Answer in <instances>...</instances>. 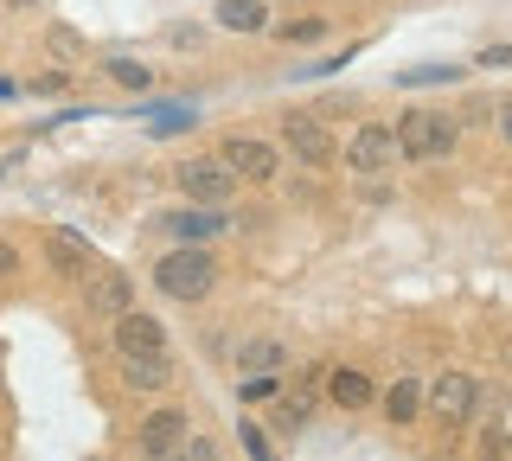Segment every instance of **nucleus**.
Segmentation results:
<instances>
[{"label":"nucleus","instance_id":"1","mask_svg":"<svg viewBox=\"0 0 512 461\" xmlns=\"http://www.w3.org/2000/svg\"><path fill=\"white\" fill-rule=\"evenodd\" d=\"M154 289L173 301H205L218 289V257L205 244H173L167 257L154 263Z\"/></svg>","mask_w":512,"mask_h":461},{"label":"nucleus","instance_id":"2","mask_svg":"<svg viewBox=\"0 0 512 461\" xmlns=\"http://www.w3.org/2000/svg\"><path fill=\"white\" fill-rule=\"evenodd\" d=\"M461 141V122L442 116V109H404V122H397V154L404 161H448Z\"/></svg>","mask_w":512,"mask_h":461},{"label":"nucleus","instance_id":"3","mask_svg":"<svg viewBox=\"0 0 512 461\" xmlns=\"http://www.w3.org/2000/svg\"><path fill=\"white\" fill-rule=\"evenodd\" d=\"M173 186H180V193L192 199V205H231L237 199V173L218 161V154H186L180 167H173Z\"/></svg>","mask_w":512,"mask_h":461},{"label":"nucleus","instance_id":"4","mask_svg":"<svg viewBox=\"0 0 512 461\" xmlns=\"http://www.w3.org/2000/svg\"><path fill=\"white\" fill-rule=\"evenodd\" d=\"M218 161L231 167L244 186H269V180H276V167H282V148H276V141H263V135H224L218 141Z\"/></svg>","mask_w":512,"mask_h":461},{"label":"nucleus","instance_id":"5","mask_svg":"<svg viewBox=\"0 0 512 461\" xmlns=\"http://www.w3.org/2000/svg\"><path fill=\"white\" fill-rule=\"evenodd\" d=\"M340 161H346L352 173H365V180H378L391 161H404V154H397V129H384V122H359V129H352V141L340 148Z\"/></svg>","mask_w":512,"mask_h":461},{"label":"nucleus","instance_id":"6","mask_svg":"<svg viewBox=\"0 0 512 461\" xmlns=\"http://www.w3.org/2000/svg\"><path fill=\"white\" fill-rule=\"evenodd\" d=\"M282 148L295 154L301 167H333L340 161V148H333V135H327V122H314V116H282Z\"/></svg>","mask_w":512,"mask_h":461},{"label":"nucleus","instance_id":"7","mask_svg":"<svg viewBox=\"0 0 512 461\" xmlns=\"http://www.w3.org/2000/svg\"><path fill=\"white\" fill-rule=\"evenodd\" d=\"M429 410H436L442 423H474L480 417V385L468 372H442L436 385H429Z\"/></svg>","mask_w":512,"mask_h":461},{"label":"nucleus","instance_id":"8","mask_svg":"<svg viewBox=\"0 0 512 461\" xmlns=\"http://www.w3.org/2000/svg\"><path fill=\"white\" fill-rule=\"evenodd\" d=\"M84 308L96 321H116V314L135 308V282H128L122 269H90L84 276Z\"/></svg>","mask_w":512,"mask_h":461},{"label":"nucleus","instance_id":"9","mask_svg":"<svg viewBox=\"0 0 512 461\" xmlns=\"http://www.w3.org/2000/svg\"><path fill=\"white\" fill-rule=\"evenodd\" d=\"M109 346H116V359H148V353H167V327L154 321V314H116V333H109Z\"/></svg>","mask_w":512,"mask_h":461},{"label":"nucleus","instance_id":"10","mask_svg":"<svg viewBox=\"0 0 512 461\" xmlns=\"http://www.w3.org/2000/svg\"><path fill=\"white\" fill-rule=\"evenodd\" d=\"M180 436H186V410H180V404H160V410H148V417H141L135 449H141V455H173V449H180Z\"/></svg>","mask_w":512,"mask_h":461},{"label":"nucleus","instance_id":"11","mask_svg":"<svg viewBox=\"0 0 512 461\" xmlns=\"http://www.w3.org/2000/svg\"><path fill=\"white\" fill-rule=\"evenodd\" d=\"M218 231H224V205H192L186 199V212L160 218V237H180V244H212Z\"/></svg>","mask_w":512,"mask_h":461},{"label":"nucleus","instance_id":"12","mask_svg":"<svg viewBox=\"0 0 512 461\" xmlns=\"http://www.w3.org/2000/svg\"><path fill=\"white\" fill-rule=\"evenodd\" d=\"M45 257H52L58 276H90V244L77 231H52L45 237Z\"/></svg>","mask_w":512,"mask_h":461},{"label":"nucleus","instance_id":"13","mask_svg":"<svg viewBox=\"0 0 512 461\" xmlns=\"http://www.w3.org/2000/svg\"><path fill=\"white\" fill-rule=\"evenodd\" d=\"M423 410H429V391L416 385V378H397V385L384 391V423H397V429H404V423L423 417Z\"/></svg>","mask_w":512,"mask_h":461},{"label":"nucleus","instance_id":"14","mask_svg":"<svg viewBox=\"0 0 512 461\" xmlns=\"http://www.w3.org/2000/svg\"><path fill=\"white\" fill-rule=\"evenodd\" d=\"M327 391H333V404H340V410H372V404H378V385L359 372V365H340Z\"/></svg>","mask_w":512,"mask_h":461},{"label":"nucleus","instance_id":"15","mask_svg":"<svg viewBox=\"0 0 512 461\" xmlns=\"http://www.w3.org/2000/svg\"><path fill=\"white\" fill-rule=\"evenodd\" d=\"M218 26L224 33H263L269 26V0H218Z\"/></svg>","mask_w":512,"mask_h":461},{"label":"nucleus","instance_id":"16","mask_svg":"<svg viewBox=\"0 0 512 461\" xmlns=\"http://www.w3.org/2000/svg\"><path fill=\"white\" fill-rule=\"evenodd\" d=\"M122 378H128L135 391H160V385L173 378V359H167V353H148V359H122Z\"/></svg>","mask_w":512,"mask_h":461},{"label":"nucleus","instance_id":"17","mask_svg":"<svg viewBox=\"0 0 512 461\" xmlns=\"http://www.w3.org/2000/svg\"><path fill=\"white\" fill-rule=\"evenodd\" d=\"M237 365H244V372H282V365H288V346L282 340H250L244 353H237Z\"/></svg>","mask_w":512,"mask_h":461},{"label":"nucleus","instance_id":"18","mask_svg":"<svg viewBox=\"0 0 512 461\" xmlns=\"http://www.w3.org/2000/svg\"><path fill=\"white\" fill-rule=\"evenodd\" d=\"M103 71L116 77L122 90H148V84H154V71L141 65V58H122V52H109V58H103Z\"/></svg>","mask_w":512,"mask_h":461},{"label":"nucleus","instance_id":"19","mask_svg":"<svg viewBox=\"0 0 512 461\" xmlns=\"http://www.w3.org/2000/svg\"><path fill=\"white\" fill-rule=\"evenodd\" d=\"M455 65H416V71H397V84L404 90H423V84H455Z\"/></svg>","mask_w":512,"mask_h":461},{"label":"nucleus","instance_id":"20","mask_svg":"<svg viewBox=\"0 0 512 461\" xmlns=\"http://www.w3.org/2000/svg\"><path fill=\"white\" fill-rule=\"evenodd\" d=\"M237 442H244V455H256V461H269V455H276V442H269V429L263 423H237Z\"/></svg>","mask_w":512,"mask_h":461},{"label":"nucleus","instance_id":"21","mask_svg":"<svg viewBox=\"0 0 512 461\" xmlns=\"http://www.w3.org/2000/svg\"><path fill=\"white\" fill-rule=\"evenodd\" d=\"M45 52H52V58H64V65H71V58H84V39H77L71 26H52V33H45Z\"/></svg>","mask_w":512,"mask_h":461},{"label":"nucleus","instance_id":"22","mask_svg":"<svg viewBox=\"0 0 512 461\" xmlns=\"http://www.w3.org/2000/svg\"><path fill=\"white\" fill-rule=\"evenodd\" d=\"M276 397V372H244V404H269Z\"/></svg>","mask_w":512,"mask_h":461},{"label":"nucleus","instance_id":"23","mask_svg":"<svg viewBox=\"0 0 512 461\" xmlns=\"http://www.w3.org/2000/svg\"><path fill=\"white\" fill-rule=\"evenodd\" d=\"M320 33H327V26H320L314 13H308V20H288V26H282V39H288V45H314Z\"/></svg>","mask_w":512,"mask_h":461},{"label":"nucleus","instance_id":"24","mask_svg":"<svg viewBox=\"0 0 512 461\" xmlns=\"http://www.w3.org/2000/svg\"><path fill=\"white\" fill-rule=\"evenodd\" d=\"M173 455H186V461H212V442H205V436H180V449H173Z\"/></svg>","mask_w":512,"mask_h":461},{"label":"nucleus","instance_id":"25","mask_svg":"<svg viewBox=\"0 0 512 461\" xmlns=\"http://www.w3.org/2000/svg\"><path fill=\"white\" fill-rule=\"evenodd\" d=\"M480 65H493V71H506V65H512V39H500V45H487V52H480Z\"/></svg>","mask_w":512,"mask_h":461},{"label":"nucleus","instance_id":"26","mask_svg":"<svg viewBox=\"0 0 512 461\" xmlns=\"http://www.w3.org/2000/svg\"><path fill=\"white\" fill-rule=\"evenodd\" d=\"M13 269H20V250H13V237H0V282H7Z\"/></svg>","mask_w":512,"mask_h":461},{"label":"nucleus","instance_id":"27","mask_svg":"<svg viewBox=\"0 0 512 461\" xmlns=\"http://www.w3.org/2000/svg\"><path fill=\"white\" fill-rule=\"evenodd\" d=\"M493 122H500V135L512 141V97H493Z\"/></svg>","mask_w":512,"mask_h":461},{"label":"nucleus","instance_id":"28","mask_svg":"<svg viewBox=\"0 0 512 461\" xmlns=\"http://www.w3.org/2000/svg\"><path fill=\"white\" fill-rule=\"evenodd\" d=\"M487 103L493 97H468V103H461V122H487Z\"/></svg>","mask_w":512,"mask_h":461},{"label":"nucleus","instance_id":"29","mask_svg":"<svg viewBox=\"0 0 512 461\" xmlns=\"http://www.w3.org/2000/svg\"><path fill=\"white\" fill-rule=\"evenodd\" d=\"M301 423V404H276V429H295Z\"/></svg>","mask_w":512,"mask_h":461},{"label":"nucleus","instance_id":"30","mask_svg":"<svg viewBox=\"0 0 512 461\" xmlns=\"http://www.w3.org/2000/svg\"><path fill=\"white\" fill-rule=\"evenodd\" d=\"M13 97V77H0V103H7Z\"/></svg>","mask_w":512,"mask_h":461},{"label":"nucleus","instance_id":"31","mask_svg":"<svg viewBox=\"0 0 512 461\" xmlns=\"http://www.w3.org/2000/svg\"><path fill=\"white\" fill-rule=\"evenodd\" d=\"M0 7H39V0H0Z\"/></svg>","mask_w":512,"mask_h":461}]
</instances>
